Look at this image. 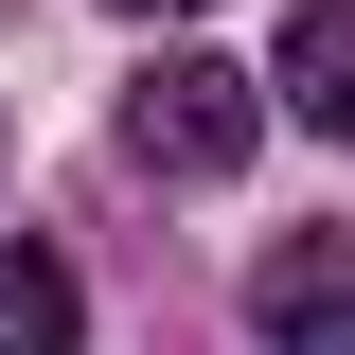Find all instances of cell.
Instances as JSON below:
<instances>
[{
  "instance_id": "obj_1",
  "label": "cell",
  "mask_w": 355,
  "mask_h": 355,
  "mask_svg": "<svg viewBox=\"0 0 355 355\" xmlns=\"http://www.w3.org/2000/svg\"><path fill=\"white\" fill-rule=\"evenodd\" d=\"M249 125H266V107H249L231 53H160V71L125 89V160H142V178H231Z\"/></svg>"
},
{
  "instance_id": "obj_2",
  "label": "cell",
  "mask_w": 355,
  "mask_h": 355,
  "mask_svg": "<svg viewBox=\"0 0 355 355\" xmlns=\"http://www.w3.org/2000/svg\"><path fill=\"white\" fill-rule=\"evenodd\" d=\"M249 338L266 355H355V231H302V249L249 266Z\"/></svg>"
},
{
  "instance_id": "obj_3",
  "label": "cell",
  "mask_w": 355,
  "mask_h": 355,
  "mask_svg": "<svg viewBox=\"0 0 355 355\" xmlns=\"http://www.w3.org/2000/svg\"><path fill=\"white\" fill-rule=\"evenodd\" d=\"M266 89H284L320 142H355V0H302V18H284V53H266Z\"/></svg>"
},
{
  "instance_id": "obj_4",
  "label": "cell",
  "mask_w": 355,
  "mask_h": 355,
  "mask_svg": "<svg viewBox=\"0 0 355 355\" xmlns=\"http://www.w3.org/2000/svg\"><path fill=\"white\" fill-rule=\"evenodd\" d=\"M71 338H89L71 266H53V249H0V355H71Z\"/></svg>"
},
{
  "instance_id": "obj_5",
  "label": "cell",
  "mask_w": 355,
  "mask_h": 355,
  "mask_svg": "<svg viewBox=\"0 0 355 355\" xmlns=\"http://www.w3.org/2000/svg\"><path fill=\"white\" fill-rule=\"evenodd\" d=\"M125 18H196V0H125Z\"/></svg>"
}]
</instances>
